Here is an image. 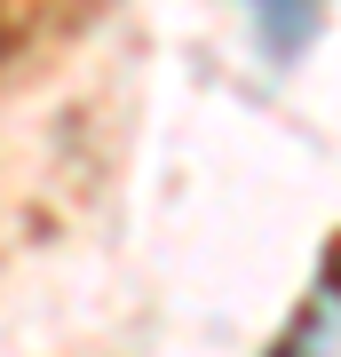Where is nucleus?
Instances as JSON below:
<instances>
[{"mask_svg": "<svg viewBox=\"0 0 341 357\" xmlns=\"http://www.w3.org/2000/svg\"><path fill=\"white\" fill-rule=\"evenodd\" d=\"M278 357H341V294H317L278 342Z\"/></svg>", "mask_w": 341, "mask_h": 357, "instance_id": "2", "label": "nucleus"}, {"mask_svg": "<svg viewBox=\"0 0 341 357\" xmlns=\"http://www.w3.org/2000/svg\"><path fill=\"white\" fill-rule=\"evenodd\" d=\"M246 16H254V32L270 40V56H294L317 32V0H246Z\"/></svg>", "mask_w": 341, "mask_h": 357, "instance_id": "1", "label": "nucleus"}]
</instances>
